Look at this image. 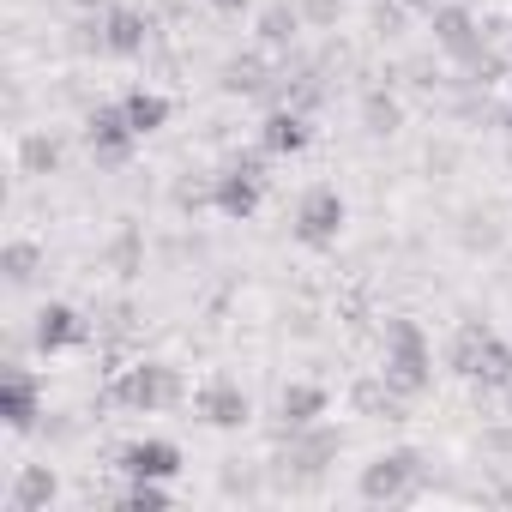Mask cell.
Instances as JSON below:
<instances>
[{
	"label": "cell",
	"instance_id": "2",
	"mask_svg": "<svg viewBox=\"0 0 512 512\" xmlns=\"http://www.w3.org/2000/svg\"><path fill=\"white\" fill-rule=\"evenodd\" d=\"M109 404H121V410H133V416H151V410H169V404H181L187 398V386H181V374L175 368H163V362H139V368H121L115 380H109V392H103Z\"/></svg>",
	"mask_w": 512,
	"mask_h": 512
},
{
	"label": "cell",
	"instance_id": "23",
	"mask_svg": "<svg viewBox=\"0 0 512 512\" xmlns=\"http://www.w3.org/2000/svg\"><path fill=\"white\" fill-rule=\"evenodd\" d=\"M211 7H217V13H223V19H241V13H247V7H253V0H211Z\"/></svg>",
	"mask_w": 512,
	"mask_h": 512
},
{
	"label": "cell",
	"instance_id": "5",
	"mask_svg": "<svg viewBox=\"0 0 512 512\" xmlns=\"http://www.w3.org/2000/svg\"><path fill=\"white\" fill-rule=\"evenodd\" d=\"M422 476H428V464H422V452H410V446H392V452H380L368 470H362V500H410L416 488H422Z\"/></svg>",
	"mask_w": 512,
	"mask_h": 512
},
{
	"label": "cell",
	"instance_id": "16",
	"mask_svg": "<svg viewBox=\"0 0 512 512\" xmlns=\"http://www.w3.org/2000/svg\"><path fill=\"white\" fill-rule=\"evenodd\" d=\"M326 386H314V380H296V386H284V398H278V416H284V428L290 434H302V428H314L320 416H326Z\"/></svg>",
	"mask_w": 512,
	"mask_h": 512
},
{
	"label": "cell",
	"instance_id": "12",
	"mask_svg": "<svg viewBox=\"0 0 512 512\" xmlns=\"http://www.w3.org/2000/svg\"><path fill=\"white\" fill-rule=\"evenodd\" d=\"M115 464L127 476H151V482H175L181 476V446L175 440H127L115 452Z\"/></svg>",
	"mask_w": 512,
	"mask_h": 512
},
{
	"label": "cell",
	"instance_id": "18",
	"mask_svg": "<svg viewBox=\"0 0 512 512\" xmlns=\"http://www.w3.org/2000/svg\"><path fill=\"white\" fill-rule=\"evenodd\" d=\"M61 169V145L49 133H25L19 139V175H55Z\"/></svg>",
	"mask_w": 512,
	"mask_h": 512
},
{
	"label": "cell",
	"instance_id": "11",
	"mask_svg": "<svg viewBox=\"0 0 512 512\" xmlns=\"http://www.w3.org/2000/svg\"><path fill=\"white\" fill-rule=\"evenodd\" d=\"M428 25H434V43L446 55H458V61H476L482 55V31H476L470 7H458V0H440V7L428 13Z\"/></svg>",
	"mask_w": 512,
	"mask_h": 512
},
{
	"label": "cell",
	"instance_id": "17",
	"mask_svg": "<svg viewBox=\"0 0 512 512\" xmlns=\"http://www.w3.org/2000/svg\"><path fill=\"white\" fill-rule=\"evenodd\" d=\"M55 494H61V476L49 470V464H25L19 470V482H13V512H49L55 506Z\"/></svg>",
	"mask_w": 512,
	"mask_h": 512
},
{
	"label": "cell",
	"instance_id": "8",
	"mask_svg": "<svg viewBox=\"0 0 512 512\" xmlns=\"http://www.w3.org/2000/svg\"><path fill=\"white\" fill-rule=\"evenodd\" d=\"M31 344L43 356H67V350H85L91 344V320L67 302H43L37 308V326H31Z\"/></svg>",
	"mask_w": 512,
	"mask_h": 512
},
{
	"label": "cell",
	"instance_id": "19",
	"mask_svg": "<svg viewBox=\"0 0 512 512\" xmlns=\"http://www.w3.org/2000/svg\"><path fill=\"white\" fill-rule=\"evenodd\" d=\"M296 31H302V13H296V7H284V0L260 13V43H266V49H290V43H296Z\"/></svg>",
	"mask_w": 512,
	"mask_h": 512
},
{
	"label": "cell",
	"instance_id": "3",
	"mask_svg": "<svg viewBox=\"0 0 512 512\" xmlns=\"http://www.w3.org/2000/svg\"><path fill=\"white\" fill-rule=\"evenodd\" d=\"M452 368L482 380V386H512V344H500L482 320L458 326V344H452Z\"/></svg>",
	"mask_w": 512,
	"mask_h": 512
},
{
	"label": "cell",
	"instance_id": "1",
	"mask_svg": "<svg viewBox=\"0 0 512 512\" xmlns=\"http://www.w3.org/2000/svg\"><path fill=\"white\" fill-rule=\"evenodd\" d=\"M380 380L398 392V398H422L434 386V350L422 338L416 320H386V356H380Z\"/></svg>",
	"mask_w": 512,
	"mask_h": 512
},
{
	"label": "cell",
	"instance_id": "14",
	"mask_svg": "<svg viewBox=\"0 0 512 512\" xmlns=\"http://www.w3.org/2000/svg\"><path fill=\"white\" fill-rule=\"evenodd\" d=\"M308 139H314V127H308L302 109H272L266 127H260V151L266 157H296V151H308Z\"/></svg>",
	"mask_w": 512,
	"mask_h": 512
},
{
	"label": "cell",
	"instance_id": "4",
	"mask_svg": "<svg viewBox=\"0 0 512 512\" xmlns=\"http://www.w3.org/2000/svg\"><path fill=\"white\" fill-rule=\"evenodd\" d=\"M266 193V157H235L223 175H211V211L229 223H247Z\"/></svg>",
	"mask_w": 512,
	"mask_h": 512
},
{
	"label": "cell",
	"instance_id": "9",
	"mask_svg": "<svg viewBox=\"0 0 512 512\" xmlns=\"http://www.w3.org/2000/svg\"><path fill=\"white\" fill-rule=\"evenodd\" d=\"M0 416H7L13 434H31V428L43 422V386H37V374L19 368V362H7V374H0Z\"/></svg>",
	"mask_w": 512,
	"mask_h": 512
},
{
	"label": "cell",
	"instance_id": "22",
	"mask_svg": "<svg viewBox=\"0 0 512 512\" xmlns=\"http://www.w3.org/2000/svg\"><path fill=\"white\" fill-rule=\"evenodd\" d=\"M296 13H302V25H308V31H332V25L344 19V0H302Z\"/></svg>",
	"mask_w": 512,
	"mask_h": 512
},
{
	"label": "cell",
	"instance_id": "13",
	"mask_svg": "<svg viewBox=\"0 0 512 512\" xmlns=\"http://www.w3.org/2000/svg\"><path fill=\"white\" fill-rule=\"evenodd\" d=\"M103 19V55H115V61H133V55H145V13H133V7H103L97 13Z\"/></svg>",
	"mask_w": 512,
	"mask_h": 512
},
{
	"label": "cell",
	"instance_id": "20",
	"mask_svg": "<svg viewBox=\"0 0 512 512\" xmlns=\"http://www.w3.org/2000/svg\"><path fill=\"white\" fill-rule=\"evenodd\" d=\"M0 266H7V284L13 290H25L37 278V266H43V247L37 241H7V260H0Z\"/></svg>",
	"mask_w": 512,
	"mask_h": 512
},
{
	"label": "cell",
	"instance_id": "24",
	"mask_svg": "<svg viewBox=\"0 0 512 512\" xmlns=\"http://www.w3.org/2000/svg\"><path fill=\"white\" fill-rule=\"evenodd\" d=\"M73 7H79V13H103V7H109V0H73Z\"/></svg>",
	"mask_w": 512,
	"mask_h": 512
},
{
	"label": "cell",
	"instance_id": "15",
	"mask_svg": "<svg viewBox=\"0 0 512 512\" xmlns=\"http://www.w3.org/2000/svg\"><path fill=\"white\" fill-rule=\"evenodd\" d=\"M121 115H127V127H133L139 139H151L157 127H169V115H175V103H169L163 91H151V85H133V91L121 97Z\"/></svg>",
	"mask_w": 512,
	"mask_h": 512
},
{
	"label": "cell",
	"instance_id": "7",
	"mask_svg": "<svg viewBox=\"0 0 512 512\" xmlns=\"http://www.w3.org/2000/svg\"><path fill=\"white\" fill-rule=\"evenodd\" d=\"M85 145H91V157H97L103 169H121V163L133 157L139 133L127 127L121 103H103V109H91V115H85Z\"/></svg>",
	"mask_w": 512,
	"mask_h": 512
},
{
	"label": "cell",
	"instance_id": "10",
	"mask_svg": "<svg viewBox=\"0 0 512 512\" xmlns=\"http://www.w3.org/2000/svg\"><path fill=\"white\" fill-rule=\"evenodd\" d=\"M193 410H199V422H211V428H241L247 422V392L229 380V374H211L199 392H193Z\"/></svg>",
	"mask_w": 512,
	"mask_h": 512
},
{
	"label": "cell",
	"instance_id": "21",
	"mask_svg": "<svg viewBox=\"0 0 512 512\" xmlns=\"http://www.w3.org/2000/svg\"><path fill=\"white\" fill-rule=\"evenodd\" d=\"M398 121H404L398 97H386V91H368V97H362V127H368V133H398Z\"/></svg>",
	"mask_w": 512,
	"mask_h": 512
},
{
	"label": "cell",
	"instance_id": "6",
	"mask_svg": "<svg viewBox=\"0 0 512 512\" xmlns=\"http://www.w3.org/2000/svg\"><path fill=\"white\" fill-rule=\"evenodd\" d=\"M344 217H350V205H344L338 187H308L302 205H296V241L302 247H338Z\"/></svg>",
	"mask_w": 512,
	"mask_h": 512
}]
</instances>
